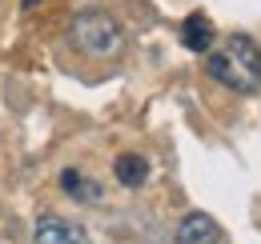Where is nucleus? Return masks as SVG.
Returning <instances> with one entry per match:
<instances>
[{
    "label": "nucleus",
    "instance_id": "nucleus-1",
    "mask_svg": "<svg viewBox=\"0 0 261 244\" xmlns=\"http://www.w3.org/2000/svg\"><path fill=\"white\" fill-rule=\"evenodd\" d=\"M209 76L217 84H225L229 92H249L261 88V48L249 36H229L221 44H213L209 52Z\"/></svg>",
    "mask_w": 261,
    "mask_h": 244
},
{
    "label": "nucleus",
    "instance_id": "nucleus-2",
    "mask_svg": "<svg viewBox=\"0 0 261 244\" xmlns=\"http://www.w3.org/2000/svg\"><path fill=\"white\" fill-rule=\"evenodd\" d=\"M68 40H72V48H81L85 56H97V60L121 56V48H125V32H121V24H117L109 12H100V8L76 12L72 24H68Z\"/></svg>",
    "mask_w": 261,
    "mask_h": 244
},
{
    "label": "nucleus",
    "instance_id": "nucleus-3",
    "mask_svg": "<svg viewBox=\"0 0 261 244\" xmlns=\"http://www.w3.org/2000/svg\"><path fill=\"white\" fill-rule=\"evenodd\" d=\"M36 244H89V232L65 216H40L36 220Z\"/></svg>",
    "mask_w": 261,
    "mask_h": 244
},
{
    "label": "nucleus",
    "instance_id": "nucleus-4",
    "mask_svg": "<svg viewBox=\"0 0 261 244\" xmlns=\"http://www.w3.org/2000/svg\"><path fill=\"white\" fill-rule=\"evenodd\" d=\"M217 240H221V228L205 212H189L177 224V244H217Z\"/></svg>",
    "mask_w": 261,
    "mask_h": 244
},
{
    "label": "nucleus",
    "instance_id": "nucleus-5",
    "mask_svg": "<svg viewBox=\"0 0 261 244\" xmlns=\"http://www.w3.org/2000/svg\"><path fill=\"white\" fill-rule=\"evenodd\" d=\"M181 40L193 52H213V24H209V16L205 12H189L185 24H181Z\"/></svg>",
    "mask_w": 261,
    "mask_h": 244
},
{
    "label": "nucleus",
    "instance_id": "nucleus-6",
    "mask_svg": "<svg viewBox=\"0 0 261 244\" xmlns=\"http://www.w3.org/2000/svg\"><path fill=\"white\" fill-rule=\"evenodd\" d=\"M61 188H65L72 200H81V204H97L100 200V184L89 180V176L76 172V168H65V172H61Z\"/></svg>",
    "mask_w": 261,
    "mask_h": 244
},
{
    "label": "nucleus",
    "instance_id": "nucleus-7",
    "mask_svg": "<svg viewBox=\"0 0 261 244\" xmlns=\"http://www.w3.org/2000/svg\"><path fill=\"white\" fill-rule=\"evenodd\" d=\"M113 172H117V180L125 184V188H141V184L149 180V160L137 156V152H125V156H117Z\"/></svg>",
    "mask_w": 261,
    "mask_h": 244
},
{
    "label": "nucleus",
    "instance_id": "nucleus-8",
    "mask_svg": "<svg viewBox=\"0 0 261 244\" xmlns=\"http://www.w3.org/2000/svg\"><path fill=\"white\" fill-rule=\"evenodd\" d=\"M36 4H40V0H24V8H36Z\"/></svg>",
    "mask_w": 261,
    "mask_h": 244
}]
</instances>
